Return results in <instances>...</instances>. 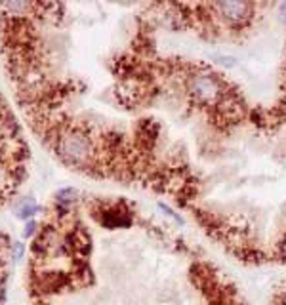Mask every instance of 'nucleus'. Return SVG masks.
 Wrapping results in <instances>:
<instances>
[{
    "mask_svg": "<svg viewBox=\"0 0 286 305\" xmlns=\"http://www.w3.org/2000/svg\"><path fill=\"white\" fill-rule=\"evenodd\" d=\"M55 153L59 159L76 168H94V157L95 149L92 143V138L84 128L78 126H67L59 138L54 141Z\"/></svg>",
    "mask_w": 286,
    "mask_h": 305,
    "instance_id": "f257e3e1",
    "label": "nucleus"
},
{
    "mask_svg": "<svg viewBox=\"0 0 286 305\" xmlns=\"http://www.w3.org/2000/svg\"><path fill=\"white\" fill-rule=\"evenodd\" d=\"M185 92L197 101L198 105H217L223 95V82L219 80V76L214 72L206 71H195L185 78Z\"/></svg>",
    "mask_w": 286,
    "mask_h": 305,
    "instance_id": "f03ea898",
    "label": "nucleus"
},
{
    "mask_svg": "<svg viewBox=\"0 0 286 305\" xmlns=\"http://www.w3.org/2000/svg\"><path fill=\"white\" fill-rule=\"evenodd\" d=\"M210 10L229 27H240L254 16V6L248 2H215L210 4Z\"/></svg>",
    "mask_w": 286,
    "mask_h": 305,
    "instance_id": "7ed1b4c3",
    "label": "nucleus"
},
{
    "mask_svg": "<svg viewBox=\"0 0 286 305\" xmlns=\"http://www.w3.org/2000/svg\"><path fill=\"white\" fill-rule=\"evenodd\" d=\"M99 223L109 227V229H119V227H128V225L132 223V219H130L128 210L115 206V208H109V210H103V212H101V215H99Z\"/></svg>",
    "mask_w": 286,
    "mask_h": 305,
    "instance_id": "20e7f679",
    "label": "nucleus"
},
{
    "mask_svg": "<svg viewBox=\"0 0 286 305\" xmlns=\"http://www.w3.org/2000/svg\"><path fill=\"white\" fill-rule=\"evenodd\" d=\"M36 212H38V206H36L33 200H29V202L19 210V217H21V219H27V217H33Z\"/></svg>",
    "mask_w": 286,
    "mask_h": 305,
    "instance_id": "39448f33",
    "label": "nucleus"
},
{
    "mask_svg": "<svg viewBox=\"0 0 286 305\" xmlns=\"http://www.w3.org/2000/svg\"><path fill=\"white\" fill-rule=\"evenodd\" d=\"M159 208H161V210H162V212H164V214H166V215H170L172 219H176L178 223H183V217H181V215H178V214H176V212H174V210H172L170 206H166L164 202H159Z\"/></svg>",
    "mask_w": 286,
    "mask_h": 305,
    "instance_id": "423d86ee",
    "label": "nucleus"
},
{
    "mask_svg": "<svg viewBox=\"0 0 286 305\" xmlns=\"http://www.w3.org/2000/svg\"><path fill=\"white\" fill-rule=\"evenodd\" d=\"M214 59H217V63L223 65V67H235L237 65L235 63V57H229V55H215Z\"/></svg>",
    "mask_w": 286,
    "mask_h": 305,
    "instance_id": "0eeeda50",
    "label": "nucleus"
},
{
    "mask_svg": "<svg viewBox=\"0 0 286 305\" xmlns=\"http://www.w3.org/2000/svg\"><path fill=\"white\" fill-rule=\"evenodd\" d=\"M35 229H36V223L35 221H29V223L25 225V229H23V235H25V236H31V235L35 233Z\"/></svg>",
    "mask_w": 286,
    "mask_h": 305,
    "instance_id": "6e6552de",
    "label": "nucleus"
},
{
    "mask_svg": "<svg viewBox=\"0 0 286 305\" xmlns=\"http://www.w3.org/2000/svg\"><path fill=\"white\" fill-rule=\"evenodd\" d=\"M279 19H281L283 23L286 21V2L279 4Z\"/></svg>",
    "mask_w": 286,
    "mask_h": 305,
    "instance_id": "1a4fd4ad",
    "label": "nucleus"
},
{
    "mask_svg": "<svg viewBox=\"0 0 286 305\" xmlns=\"http://www.w3.org/2000/svg\"><path fill=\"white\" fill-rule=\"evenodd\" d=\"M281 256H283V258L286 259V238H285V242L281 244Z\"/></svg>",
    "mask_w": 286,
    "mask_h": 305,
    "instance_id": "9d476101",
    "label": "nucleus"
},
{
    "mask_svg": "<svg viewBox=\"0 0 286 305\" xmlns=\"http://www.w3.org/2000/svg\"><path fill=\"white\" fill-rule=\"evenodd\" d=\"M2 294H4V290H2V284H0V298H2Z\"/></svg>",
    "mask_w": 286,
    "mask_h": 305,
    "instance_id": "9b49d317",
    "label": "nucleus"
}]
</instances>
